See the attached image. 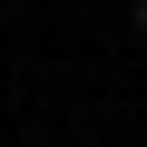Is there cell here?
Here are the masks:
<instances>
[{
    "label": "cell",
    "instance_id": "cell-1",
    "mask_svg": "<svg viewBox=\"0 0 147 147\" xmlns=\"http://www.w3.org/2000/svg\"><path fill=\"white\" fill-rule=\"evenodd\" d=\"M137 39H147V0H137Z\"/></svg>",
    "mask_w": 147,
    "mask_h": 147
}]
</instances>
